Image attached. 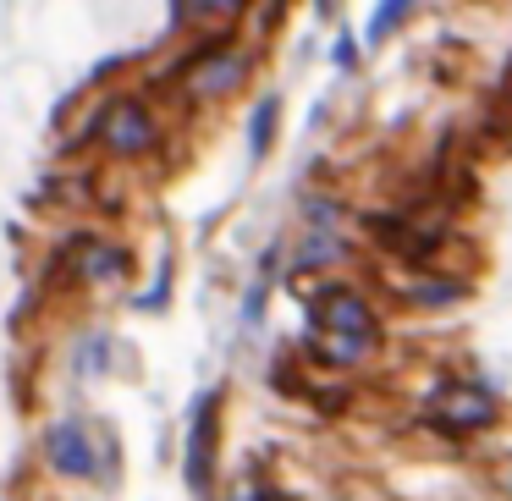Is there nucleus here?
Listing matches in <instances>:
<instances>
[{
    "label": "nucleus",
    "mask_w": 512,
    "mask_h": 501,
    "mask_svg": "<svg viewBox=\"0 0 512 501\" xmlns=\"http://www.w3.org/2000/svg\"><path fill=\"white\" fill-rule=\"evenodd\" d=\"M501 419V402L490 397L485 386H441L424 408V424L435 430H452V435H474V430H490Z\"/></svg>",
    "instance_id": "2"
},
{
    "label": "nucleus",
    "mask_w": 512,
    "mask_h": 501,
    "mask_svg": "<svg viewBox=\"0 0 512 501\" xmlns=\"http://www.w3.org/2000/svg\"><path fill=\"white\" fill-rule=\"evenodd\" d=\"M375 347L380 342H358V336H320V342H314V353H320L331 369H353V364H364Z\"/></svg>",
    "instance_id": "8"
},
{
    "label": "nucleus",
    "mask_w": 512,
    "mask_h": 501,
    "mask_svg": "<svg viewBox=\"0 0 512 501\" xmlns=\"http://www.w3.org/2000/svg\"><path fill=\"white\" fill-rule=\"evenodd\" d=\"M270 501H276V496H270Z\"/></svg>",
    "instance_id": "13"
},
{
    "label": "nucleus",
    "mask_w": 512,
    "mask_h": 501,
    "mask_svg": "<svg viewBox=\"0 0 512 501\" xmlns=\"http://www.w3.org/2000/svg\"><path fill=\"white\" fill-rule=\"evenodd\" d=\"M177 12L193 23H237L248 12V0H177Z\"/></svg>",
    "instance_id": "9"
},
{
    "label": "nucleus",
    "mask_w": 512,
    "mask_h": 501,
    "mask_svg": "<svg viewBox=\"0 0 512 501\" xmlns=\"http://www.w3.org/2000/svg\"><path fill=\"white\" fill-rule=\"evenodd\" d=\"M419 6V0H380L375 12H369V28H364V39L369 45H380V39H391V28L397 23H408V12Z\"/></svg>",
    "instance_id": "10"
},
{
    "label": "nucleus",
    "mask_w": 512,
    "mask_h": 501,
    "mask_svg": "<svg viewBox=\"0 0 512 501\" xmlns=\"http://www.w3.org/2000/svg\"><path fill=\"white\" fill-rule=\"evenodd\" d=\"M83 270H89V276H122L127 254L122 248H94V259H83Z\"/></svg>",
    "instance_id": "11"
},
{
    "label": "nucleus",
    "mask_w": 512,
    "mask_h": 501,
    "mask_svg": "<svg viewBox=\"0 0 512 501\" xmlns=\"http://www.w3.org/2000/svg\"><path fill=\"white\" fill-rule=\"evenodd\" d=\"M314 325L320 336H358V342H380V314L358 287H320L314 292Z\"/></svg>",
    "instance_id": "1"
},
{
    "label": "nucleus",
    "mask_w": 512,
    "mask_h": 501,
    "mask_svg": "<svg viewBox=\"0 0 512 501\" xmlns=\"http://www.w3.org/2000/svg\"><path fill=\"white\" fill-rule=\"evenodd\" d=\"M210 452H215V397H204L199 413H193V441H188V485L193 490H210V474H215Z\"/></svg>",
    "instance_id": "7"
},
{
    "label": "nucleus",
    "mask_w": 512,
    "mask_h": 501,
    "mask_svg": "<svg viewBox=\"0 0 512 501\" xmlns=\"http://www.w3.org/2000/svg\"><path fill=\"white\" fill-rule=\"evenodd\" d=\"M100 144L122 160L149 155V149H155V111H149L144 100H116L111 111L100 116Z\"/></svg>",
    "instance_id": "3"
},
{
    "label": "nucleus",
    "mask_w": 512,
    "mask_h": 501,
    "mask_svg": "<svg viewBox=\"0 0 512 501\" xmlns=\"http://www.w3.org/2000/svg\"><path fill=\"white\" fill-rule=\"evenodd\" d=\"M276 111H281L276 100H265V105L254 111V155H265V149H270V133H276Z\"/></svg>",
    "instance_id": "12"
},
{
    "label": "nucleus",
    "mask_w": 512,
    "mask_h": 501,
    "mask_svg": "<svg viewBox=\"0 0 512 501\" xmlns=\"http://www.w3.org/2000/svg\"><path fill=\"white\" fill-rule=\"evenodd\" d=\"M397 298L408 309H446V303H463L468 287L457 276H435V270H413V276L397 281Z\"/></svg>",
    "instance_id": "6"
},
{
    "label": "nucleus",
    "mask_w": 512,
    "mask_h": 501,
    "mask_svg": "<svg viewBox=\"0 0 512 501\" xmlns=\"http://www.w3.org/2000/svg\"><path fill=\"white\" fill-rule=\"evenodd\" d=\"M243 78H248V56H237V50H215V56H199L188 67L193 100H221V94H232Z\"/></svg>",
    "instance_id": "4"
},
{
    "label": "nucleus",
    "mask_w": 512,
    "mask_h": 501,
    "mask_svg": "<svg viewBox=\"0 0 512 501\" xmlns=\"http://www.w3.org/2000/svg\"><path fill=\"white\" fill-rule=\"evenodd\" d=\"M45 463L56 468V474H67V479H89L94 474L89 435H83L78 424H56V430L45 435Z\"/></svg>",
    "instance_id": "5"
}]
</instances>
